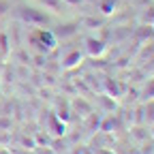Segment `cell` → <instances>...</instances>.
Returning <instances> with one entry per match:
<instances>
[{
    "mask_svg": "<svg viewBox=\"0 0 154 154\" xmlns=\"http://www.w3.org/2000/svg\"><path fill=\"white\" fill-rule=\"evenodd\" d=\"M17 15L22 22H26L28 26H45L47 24V15H43L41 11H36L32 7H19Z\"/></svg>",
    "mask_w": 154,
    "mask_h": 154,
    "instance_id": "cell-1",
    "label": "cell"
},
{
    "mask_svg": "<svg viewBox=\"0 0 154 154\" xmlns=\"http://www.w3.org/2000/svg\"><path fill=\"white\" fill-rule=\"evenodd\" d=\"M60 30H56L60 36H71V34H75L77 32V24H64V26H58Z\"/></svg>",
    "mask_w": 154,
    "mask_h": 154,
    "instance_id": "cell-2",
    "label": "cell"
},
{
    "mask_svg": "<svg viewBox=\"0 0 154 154\" xmlns=\"http://www.w3.org/2000/svg\"><path fill=\"white\" fill-rule=\"evenodd\" d=\"M41 2H43V7H47L54 13H60V9H62V0H41Z\"/></svg>",
    "mask_w": 154,
    "mask_h": 154,
    "instance_id": "cell-3",
    "label": "cell"
},
{
    "mask_svg": "<svg viewBox=\"0 0 154 154\" xmlns=\"http://www.w3.org/2000/svg\"><path fill=\"white\" fill-rule=\"evenodd\" d=\"M88 49H90V54H101L105 47H103L101 41H94V38H90V41H88Z\"/></svg>",
    "mask_w": 154,
    "mask_h": 154,
    "instance_id": "cell-4",
    "label": "cell"
},
{
    "mask_svg": "<svg viewBox=\"0 0 154 154\" xmlns=\"http://www.w3.org/2000/svg\"><path fill=\"white\" fill-rule=\"evenodd\" d=\"M75 60H79V54H73V56H69V58H66V62H64V66H73V64H77Z\"/></svg>",
    "mask_w": 154,
    "mask_h": 154,
    "instance_id": "cell-5",
    "label": "cell"
},
{
    "mask_svg": "<svg viewBox=\"0 0 154 154\" xmlns=\"http://www.w3.org/2000/svg\"><path fill=\"white\" fill-rule=\"evenodd\" d=\"M9 9H11V5L7 2V0H0V15H5Z\"/></svg>",
    "mask_w": 154,
    "mask_h": 154,
    "instance_id": "cell-6",
    "label": "cell"
},
{
    "mask_svg": "<svg viewBox=\"0 0 154 154\" xmlns=\"http://www.w3.org/2000/svg\"><path fill=\"white\" fill-rule=\"evenodd\" d=\"M88 26H101V22H96V19H86Z\"/></svg>",
    "mask_w": 154,
    "mask_h": 154,
    "instance_id": "cell-7",
    "label": "cell"
},
{
    "mask_svg": "<svg viewBox=\"0 0 154 154\" xmlns=\"http://www.w3.org/2000/svg\"><path fill=\"white\" fill-rule=\"evenodd\" d=\"M64 2H69L71 7H77V5H79V2H82V0H64Z\"/></svg>",
    "mask_w": 154,
    "mask_h": 154,
    "instance_id": "cell-8",
    "label": "cell"
},
{
    "mask_svg": "<svg viewBox=\"0 0 154 154\" xmlns=\"http://www.w3.org/2000/svg\"><path fill=\"white\" fill-rule=\"evenodd\" d=\"M36 154H54V152H51V150H43V148H38V150H36Z\"/></svg>",
    "mask_w": 154,
    "mask_h": 154,
    "instance_id": "cell-9",
    "label": "cell"
}]
</instances>
